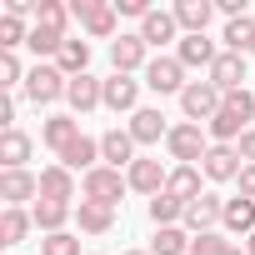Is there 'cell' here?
<instances>
[{
	"mask_svg": "<svg viewBox=\"0 0 255 255\" xmlns=\"http://www.w3.org/2000/svg\"><path fill=\"white\" fill-rule=\"evenodd\" d=\"M165 150L175 165H200L205 150H210V135H205V125H170V135H165Z\"/></svg>",
	"mask_w": 255,
	"mask_h": 255,
	"instance_id": "cell-1",
	"label": "cell"
},
{
	"mask_svg": "<svg viewBox=\"0 0 255 255\" xmlns=\"http://www.w3.org/2000/svg\"><path fill=\"white\" fill-rule=\"evenodd\" d=\"M125 190H130V180H125L115 165H95V170L80 180V195H85V200H95V205H110V210L120 205V195H125Z\"/></svg>",
	"mask_w": 255,
	"mask_h": 255,
	"instance_id": "cell-2",
	"label": "cell"
},
{
	"mask_svg": "<svg viewBox=\"0 0 255 255\" xmlns=\"http://www.w3.org/2000/svg\"><path fill=\"white\" fill-rule=\"evenodd\" d=\"M220 105H225V95H220L210 80H190V85L180 90V110H185V120H190V125H200V120L210 125V120L220 115Z\"/></svg>",
	"mask_w": 255,
	"mask_h": 255,
	"instance_id": "cell-3",
	"label": "cell"
},
{
	"mask_svg": "<svg viewBox=\"0 0 255 255\" xmlns=\"http://www.w3.org/2000/svg\"><path fill=\"white\" fill-rule=\"evenodd\" d=\"M70 15L85 25V35H95V40H110L115 35V0H70Z\"/></svg>",
	"mask_w": 255,
	"mask_h": 255,
	"instance_id": "cell-4",
	"label": "cell"
},
{
	"mask_svg": "<svg viewBox=\"0 0 255 255\" xmlns=\"http://www.w3.org/2000/svg\"><path fill=\"white\" fill-rule=\"evenodd\" d=\"M145 85H150L155 95H180L190 80H185V65H180L175 55H155V60L145 65Z\"/></svg>",
	"mask_w": 255,
	"mask_h": 255,
	"instance_id": "cell-5",
	"label": "cell"
},
{
	"mask_svg": "<svg viewBox=\"0 0 255 255\" xmlns=\"http://www.w3.org/2000/svg\"><path fill=\"white\" fill-rule=\"evenodd\" d=\"M65 85H70V80H65V70H60V65H35V70L25 75V95H30L35 105L60 100V95H65Z\"/></svg>",
	"mask_w": 255,
	"mask_h": 255,
	"instance_id": "cell-6",
	"label": "cell"
},
{
	"mask_svg": "<svg viewBox=\"0 0 255 255\" xmlns=\"http://www.w3.org/2000/svg\"><path fill=\"white\" fill-rule=\"evenodd\" d=\"M220 220H225V200H220L215 190H205L200 200L185 205V230H190V235H210Z\"/></svg>",
	"mask_w": 255,
	"mask_h": 255,
	"instance_id": "cell-7",
	"label": "cell"
},
{
	"mask_svg": "<svg viewBox=\"0 0 255 255\" xmlns=\"http://www.w3.org/2000/svg\"><path fill=\"white\" fill-rule=\"evenodd\" d=\"M145 40L140 35H120V40H110V65H115V75H135V70H145L150 60H145Z\"/></svg>",
	"mask_w": 255,
	"mask_h": 255,
	"instance_id": "cell-8",
	"label": "cell"
},
{
	"mask_svg": "<svg viewBox=\"0 0 255 255\" xmlns=\"http://www.w3.org/2000/svg\"><path fill=\"white\" fill-rule=\"evenodd\" d=\"M0 200L15 205V210H25V200H40V175H30V170H5V175H0Z\"/></svg>",
	"mask_w": 255,
	"mask_h": 255,
	"instance_id": "cell-9",
	"label": "cell"
},
{
	"mask_svg": "<svg viewBox=\"0 0 255 255\" xmlns=\"http://www.w3.org/2000/svg\"><path fill=\"white\" fill-rule=\"evenodd\" d=\"M125 180H130V190H140V195H150V200H155V195L165 190V180H170V170H165L160 160H150V155H140V160H135L130 170H125Z\"/></svg>",
	"mask_w": 255,
	"mask_h": 255,
	"instance_id": "cell-10",
	"label": "cell"
},
{
	"mask_svg": "<svg viewBox=\"0 0 255 255\" xmlns=\"http://www.w3.org/2000/svg\"><path fill=\"white\" fill-rule=\"evenodd\" d=\"M200 170H205V180H240L245 160H240V150H235V145H210V150H205V160H200Z\"/></svg>",
	"mask_w": 255,
	"mask_h": 255,
	"instance_id": "cell-11",
	"label": "cell"
},
{
	"mask_svg": "<svg viewBox=\"0 0 255 255\" xmlns=\"http://www.w3.org/2000/svg\"><path fill=\"white\" fill-rule=\"evenodd\" d=\"M100 160L115 165V170H120V165L130 170V165L140 160V155H135V135H130V130H120V125H115V130H105V135H100Z\"/></svg>",
	"mask_w": 255,
	"mask_h": 255,
	"instance_id": "cell-12",
	"label": "cell"
},
{
	"mask_svg": "<svg viewBox=\"0 0 255 255\" xmlns=\"http://www.w3.org/2000/svg\"><path fill=\"white\" fill-rule=\"evenodd\" d=\"M175 60H180L185 70H210V65L220 60V50H215V40H205V35H180Z\"/></svg>",
	"mask_w": 255,
	"mask_h": 255,
	"instance_id": "cell-13",
	"label": "cell"
},
{
	"mask_svg": "<svg viewBox=\"0 0 255 255\" xmlns=\"http://www.w3.org/2000/svg\"><path fill=\"white\" fill-rule=\"evenodd\" d=\"M210 85H215L220 95H230V90H245V55H235V50H220V60L210 65Z\"/></svg>",
	"mask_w": 255,
	"mask_h": 255,
	"instance_id": "cell-14",
	"label": "cell"
},
{
	"mask_svg": "<svg viewBox=\"0 0 255 255\" xmlns=\"http://www.w3.org/2000/svg\"><path fill=\"white\" fill-rule=\"evenodd\" d=\"M40 200H55V205H70L75 200V170H65L60 160L40 170Z\"/></svg>",
	"mask_w": 255,
	"mask_h": 255,
	"instance_id": "cell-15",
	"label": "cell"
},
{
	"mask_svg": "<svg viewBox=\"0 0 255 255\" xmlns=\"http://www.w3.org/2000/svg\"><path fill=\"white\" fill-rule=\"evenodd\" d=\"M140 80H130V75H110L105 80V110H115V115H135L140 105Z\"/></svg>",
	"mask_w": 255,
	"mask_h": 255,
	"instance_id": "cell-16",
	"label": "cell"
},
{
	"mask_svg": "<svg viewBox=\"0 0 255 255\" xmlns=\"http://www.w3.org/2000/svg\"><path fill=\"white\" fill-rule=\"evenodd\" d=\"M125 130L135 135V145H155V140H165V135H170V125H165V115H160V110L140 105V110L130 115V125H125Z\"/></svg>",
	"mask_w": 255,
	"mask_h": 255,
	"instance_id": "cell-17",
	"label": "cell"
},
{
	"mask_svg": "<svg viewBox=\"0 0 255 255\" xmlns=\"http://www.w3.org/2000/svg\"><path fill=\"white\" fill-rule=\"evenodd\" d=\"M65 100H70L75 115H85V110L105 105V80H95V75H75V80L65 85Z\"/></svg>",
	"mask_w": 255,
	"mask_h": 255,
	"instance_id": "cell-18",
	"label": "cell"
},
{
	"mask_svg": "<svg viewBox=\"0 0 255 255\" xmlns=\"http://www.w3.org/2000/svg\"><path fill=\"white\" fill-rule=\"evenodd\" d=\"M60 165H65V170H85V175H90L95 165H105V160H100V140H90V135H75V140L60 150Z\"/></svg>",
	"mask_w": 255,
	"mask_h": 255,
	"instance_id": "cell-19",
	"label": "cell"
},
{
	"mask_svg": "<svg viewBox=\"0 0 255 255\" xmlns=\"http://www.w3.org/2000/svg\"><path fill=\"white\" fill-rule=\"evenodd\" d=\"M200 175H205L200 165H175V170H170V180H165V195H175L180 205L200 200V195H205V190H200Z\"/></svg>",
	"mask_w": 255,
	"mask_h": 255,
	"instance_id": "cell-20",
	"label": "cell"
},
{
	"mask_svg": "<svg viewBox=\"0 0 255 255\" xmlns=\"http://www.w3.org/2000/svg\"><path fill=\"white\" fill-rule=\"evenodd\" d=\"M75 225H80V235H110L115 230V210L95 205V200H80L75 205Z\"/></svg>",
	"mask_w": 255,
	"mask_h": 255,
	"instance_id": "cell-21",
	"label": "cell"
},
{
	"mask_svg": "<svg viewBox=\"0 0 255 255\" xmlns=\"http://www.w3.org/2000/svg\"><path fill=\"white\" fill-rule=\"evenodd\" d=\"M210 15H215L210 0H175V25H180L185 35H205Z\"/></svg>",
	"mask_w": 255,
	"mask_h": 255,
	"instance_id": "cell-22",
	"label": "cell"
},
{
	"mask_svg": "<svg viewBox=\"0 0 255 255\" xmlns=\"http://www.w3.org/2000/svg\"><path fill=\"white\" fill-rule=\"evenodd\" d=\"M175 35H180L175 10H150V15L140 20V40H145V45H170Z\"/></svg>",
	"mask_w": 255,
	"mask_h": 255,
	"instance_id": "cell-23",
	"label": "cell"
},
{
	"mask_svg": "<svg viewBox=\"0 0 255 255\" xmlns=\"http://www.w3.org/2000/svg\"><path fill=\"white\" fill-rule=\"evenodd\" d=\"M30 225H35V215H30V210L5 205V210H0V245H5V250H15V245L30 235Z\"/></svg>",
	"mask_w": 255,
	"mask_h": 255,
	"instance_id": "cell-24",
	"label": "cell"
},
{
	"mask_svg": "<svg viewBox=\"0 0 255 255\" xmlns=\"http://www.w3.org/2000/svg\"><path fill=\"white\" fill-rule=\"evenodd\" d=\"M75 135H80V120H75V115H50V120L40 125V140H45L55 155H60V150L75 140Z\"/></svg>",
	"mask_w": 255,
	"mask_h": 255,
	"instance_id": "cell-25",
	"label": "cell"
},
{
	"mask_svg": "<svg viewBox=\"0 0 255 255\" xmlns=\"http://www.w3.org/2000/svg\"><path fill=\"white\" fill-rule=\"evenodd\" d=\"M35 230H45V235H60L65 225H70V215H75V205H55V200H35Z\"/></svg>",
	"mask_w": 255,
	"mask_h": 255,
	"instance_id": "cell-26",
	"label": "cell"
},
{
	"mask_svg": "<svg viewBox=\"0 0 255 255\" xmlns=\"http://www.w3.org/2000/svg\"><path fill=\"white\" fill-rule=\"evenodd\" d=\"M230 235H255V200H245V195H235V200H225V220H220Z\"/></svg>",
	"mask_w": 255,
	"mask_h": 255,
	"instance_id": "cell-27",
	"label": "cell"
},
{
	"mask_svg": "<svg viewBox=\"0 0 255 255\" xmlns=\"http://www.w3.org/2000/svg\"><path fill=\"white\" fill-rule=\"evenodd\" d=\"M25 160H30V135L25 130H5L0 135V165L5 170H25Z\"/></svg>",
	"mask_w": 255,
	"mask_h": 255,
	"instance_id": "cell-28",
	"label": "cell"
},
{
	"mask_svg": "<svg viewBox=\"0 0 255 255\" xmlns=\"http://www.w3.org/2000/svg\"><path fill=\"white\" fill-rule=\"evenodd\" d=\"M55 65L65 70V80H75V75H90V45H85V40H65V50L55 55Z\"/></svg>",
	"mask_w": 255,
	"mask_h": 255,
	"instance_id": "cell-29",
	"label": "cell"
},
{
	"mask_svg": "<svg viewBox=\"0 0 255 255\" xmlns=\"http://www.w3.org/2000/svg\"><path fill=\"white\" fill-rule=\"evenodd\" d=\"M225 50H235V55H250V45H255V20L250 15H240V20H225Z\"/></svg>",
	"mask_w": 255,
	"mask_h": 255,
	"instance_id": "cell-30",
	"label": "cell"
},
{
	"mask_svg": "<svg viewBox=\"0 0 255 255\" xmlns=\"http://www.w3.org/2000/svg\"><path fill=\"white\" fill-rule=\"evenodd\" d=\"M190 240H195V235H185L180 225H165V230H155L150 255H190Z\"/></svg>",
	"mask_w": 255,
	"mask_h": 255,
	"instance_id": "cell-31",
	"label": "cell"
},
{
	"mask_svg": "<svg viewBox=\"0 0 255 255\" xmlns=\"http://www.w3.org/2000/svg\"><path fill=\"white\" fill-rule=\"evenodd\" d=\"M145 210H150V225H155V230H165V225L185 220V205H180L175 195H165V190H160V195H155V200H150Z\"/></svg>",
	"mask_w": 255,
	"mask_h": 255,
	"instance_id": "cell-32",
	"label": "cell"
},
{
	"mask_svg": "<svg viewBox=\"0 0 255 255\" xmlns=\"http://www.w3.org/2000/svg\"><path fill=\"white\" fill-rule=\"evenodd\" d=\"M15 45H30V30L20 15H0V55H15Z\"/></svg>",
	"mask_w": 255,
	"mask_h": 255,
	"instance_id": "cell-33",
	"label": "cell"
},
{
	"mask_svg": "<svg viewBox=\"0 0 255 255\" xmlns=\"http://www.w3.org/2000/svg\"><path fill=\"white\" fill-rule=\"evenodd\" d=\"M65 40H70L65 30H50V25H30V50H35V55H60V50H65Z\"/></svg>",
	"mask_w": 255,
	"mask_h": 255,
	"instance_id": "cell-34",
	"label": "cell"
},
{
	"mask_svg": "<svg viewBox=\"0 0 255 255\" xmlns=\"http://www.w3.org/2000/svg\"><path fill=\"white\" fill-rule=\"evenodd\" d=\"M35 25L65 30V25H70V5H60V0H40V10H35Z\"/></svg>",
	"mask_w": 255,
	"mask_h": 255,
	"instance_id": "cell-35",
	"label": "cell"
},
{
	"mask_svg": "<svg viewBox=\"0 0 255 255\" xmlns=\"http://www.w3.org/2000/svg\"><path fill=\"white\" fill-rule=\"evenodd\" d=\"M230 245L235 240H225L220 230H210V235H195L190 240V255H230Z\"/></svg>",
	"mask_w": 255,
	"mask_h": 255,
	"instance_id": "cell-36",
	"label": "cell"
},
{
	"mask_svg": "<svg viewBox=\"0 0 255 255\" xmlns=\"http://www.w3.org/2000/svg\"><path fill=\"white\" fill-rule=\"evenodd\" d=\"M40 255H80V235H70V230L45 235V240H40Z\"/></svg>",
	"mask_w": 255,
	"mask_h": 255,
	"instance_id": "cell-37",
	"label": "cell"
},
{
	"mask_svg": "<svg viewBox=\"0 0 255 255\" xmlns=\"http://www.w3.org/2000/svg\"><path fill=\"white\" fill-rule=\"evenodd\" d=\"M30 70H20V60L15 55H0V90H10V85H20Z\"/></svg>",
	"mask_w": 255,
	"mask_h": 255,
	"instance_id": "cell-38",
	"label": "cell"
},
{
	"mask_svg": "<svg viewBox=\"0 0 255 255\" xmlns=\"http://www.w3.org/2000/svg\"><path fill=\"white\" fill-rule=\"evenodd\" d=\"M235 150H240V160H245V165H255V125H250V130L235 140Z\"/></svg>",
	"mask_w": 255,
	"mask_h": 255,
	"instance_id": "cell-39",
	"label": "cell"
},
{
	"mask_svg": "<svg viewBox=\"0 0 255 255\" xmlns=\"http://www.w3.org/2000/svg\"><path fill=\"white\" fill-rule=\"evenodd\" d=\"M115 10H120V15H140V20L150 15V5H145V0H115Z\"/></svg>",
	"mask_w": 255,
	"mask_h": 255,
	"instance_id": "cell-40",
	"label": "cell"
},
{
	"mask_svg": "<svg viewBox=\"0 0 255 255\" xmlns=\"http://www.w3.org/2000/svg\"><path fill=\"white\" fill-rule=\"evenodd\" d=\"M240 195H245V200H255V165H245V170H240Z\"/></svg>",
	"mask_w": 255,
	"mask_h": 255,
	"instance_id": "cell-41",
	"label": "cell"
},
{
	"mask_svg": "<svg viewBox=\"0 0 255 255\" xmlns=\"http://www.w3.org/2000/svg\"><path fill=\"white\" fill-rule=\"evenodd\" d=\"M245 255H255V235H245Z\"/></svg>",
	"mask_w": 255,
	"mask_h": 255,
	"instance_id": "cell-42",
	"label": "cell"
},
{
	"mask_svg": "<svg viewBox=\"0 0 255 255\" xmlns=\"http://www.w3.org/2000/svg\"><path fill=\"white\" fill-rule=\"evenodd\" d=\"M125 255H150V250H125Z\"/></svg>",
	"mask_w": 255,
	"mask_h": 255,
	"instance_id": "cell-43",
	"label": "cell"
},
{
	"mask_svg": "<svg viewBox=\"0 0 255 255\" xmlns=\"http://www.w3.org/2000/svg\"><path fill=\"white\" fill-rule=\"evenodd\" d=\"M230 255H245V250H240V245H230Z\"/></svg>",
	"mask_w": 255,
	"mask_h": 255,
	"instance_id": "cell-44",
	"label": "cell"
},
{
	"mask_svg": "<svg viewBox=\"0 0 255 255\" xmlns=\"http://www.w3.org/2000/svg\"><path fill=\"white\" fill-rule=\"evenodd\" d=\"M250 55H255V45H250Z\"/></svg>",
	"mask_w": 255,
	"mask_h": 255,
	"instance_id": "cell-45",
	"label": "cell"
}]
</instances>
